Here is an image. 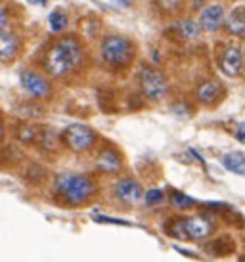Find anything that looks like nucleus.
Here are the masks:
<instances>
[{"label": "nucleus", "instance_id": "f257e3e1", "mask_svg": "<svg viewBox=\"0 0 245 262\" xmlns=\"http://www.w3.org/2000/svg\"><path fill=\"white\" fill-rule=\"evenodd\" d=\"M83 59H85V52H83L80 40L73 35H67V37L58 38L46 48L43 67L52 77H65L73 73L83 63Z\"/></svg>", "mask_w": 245, "mask_h": 262}, {"label": "nucleus", "instance_id": "f03ea898", "mask_svg": "<svg viewBox=\"0 0 245 262\" xmlns=\"http://www.w3.org/2000/svg\"><path fill=\"white\" fill-rule=\"evenodd\" d=\"M54 188L71 205L85 203L96 193V182L85 174H59L54 182Z\"/></svg>", "mask_w": 245, "mask_h": 262}, {"label": "nucleus", "instance_id": "7ed1b4c3", "mask_svg": "<svg viewBox=\"0 0 245 262\" xmlns=\"http://www.w3.org/2000/svg\"><path fill=\"white\" fill-rule=\"evenodd\" d=\"M215 230L213 220L207 216H188V219H176L171 220L167 224V233L173 235L176 239H186V241H201L209 237Z\"/></svg>", "mask_w": 245, "mask_h": 262}, {"label": "nucleus", "instance_id": "20e7f679", "mask_svg": "<svg viewBox=\"0 0 245 262\" xmlns=\"http://www.w3.org/2000/svg\"><path fill=\"white\" fill-rule=\"evenodd\" d=\"M101 59L111 67H125L129 66L134 58V46L127 37L121 35H109L101 40L100 46Z\"/></svg>", "mask_w": 245, "mask_h": 262}, {"label": "nucleus", "instance_id": "39448f33", "mask_svg": "<svg viewBox=\"0 0 245 262\" xmlns=\"http://www.w3.org/2000/svg\"><path fill=\"white\" fill-rule=\"evenodd\" d=\"M140 90L148 100L159 102L169 94V82L161 71L144 66L140 69Z\"/></svg>", "mask_w": 245, "mask_h": 262}, {"label": "nucleus", "instance_id": "423d86ee", "mask_svg": "<svg viewBox=\"0 0 245 262\" xmlns=\"http://www.w3.org/2000/svg\"><path fill=\"white\" fill-rule=\"evenodd\" d=\"M64 142L67 144L69 149L80 153V151H87V149H90V147L94 146L96 134L92 132V128H88V126H85V124L73 123L65 128Z\"/></svg>", "mask_w": 245, "mask_h": 262}, {"label": "nucleus", "instance_id": "0eeeda50", "mask_svg": "<svg viewBox=\"0 0 245 262\" xmlns=\"http://www.w3.org/2000/svg\"><path fill=\"white\" fill-rule=\"evenodd\" d=\"M243 66H245V58H243V50L238 44H228L222 50L220 58H218V67L226 77L230 79H238L239 75L243 73Z\"/></svg>", "mask_w": 245, "mask_h": 262}, {"label": "nucleus", "instance_id": "6e6552de", "mask_svg": "<svg viewBox=\"0 0 245 262\" xmlns=\"http://www.w3.org/2000/svg\"><path fill=\"white\" fill-rule=\"evenodd\" d=\"M22 86L31 98H36V100H44L52 92L50 80L46 79V77H43L40 73H35V71H23Z\"/></svg>", "mask_w": 245, "mask_h": 262}, {"label": "nucleus", "instance_id": "1a4fd4ad", "mask_svg": "<svg viewBox=\"0 0 245 262\" xmlns=\"http://www.w3.org/2000/svg\"><path fill=\"white\" fill-rule=\"evenodd\" d=\"M224 96V88L216 82V80H203L195 88V100L201 105H216L220 102V98Z\"/></svg>", "mask_w": 245, "mask_h": 262}, {"label": "nucleus", "instance_id": "9d476101", "mask_svg": "<svg viewBox=\"0 0 245 262\" xmlns=\"http://www.w3.org/2000/svg\"><path fill=\"white\" fill-rule=\"evenodd\" d=\"M226 15H224V8L220 4H213V6H207L201 10V15H199V27L201 31H207V33H215V31L220 29V25L224 23Z\"/></svg>", "mask_w": 245, "mask_h": 262}, {"label": "nucleus", "instance_id": "9b49d317", "mask_svg": "<svg viewBox=\"0 0 245 262\" xmlns=\"http://www.w3.org/2000/svg\"><path fill=\"white\" fill-rule=\"evenodd\" d=\"M115 197L122 203L134 205L142 199V186L132 178H122L115 184Z\"/></svg>", "mask_w": 245, "mask_h": 262}, {"label": "nucleus", "instance_id": "f8f14e48", "mask_svg": "<svg viewBox=\"0 0 245 262\" xmlns=\"http://www.w3.org/2000/svg\"><path fill=\"white\" fill-rule=\"evenodd\" d=\"M19 46H22L19 37L14 31H0V61H12L19 54Z\"/></svg>", "mask_w": 245, "mask_h": 262}, {"label": "nucleus", "instance_id": "ddd939ff", "mask_svg": "<svg viewBox=\"0 0 245 262\" xmlns=\"http://www.w3.org/2000/svg\"><path fill=\"white\" fill-rule=\"evenodd\" d=\"M224 31L232 37L245 38V8H236L224 19Z\"/></svg>", "mask_w": 245, "mask_h": 262}, {"label": "nucleus", "instance_id": "4468645a", "mask_svg": "<svg viewBox=\"0 0 245 262\" xmlns=\"http://www.w3.org/2000/svg\"><path fill=\"white\" fill-rule=\"evenodd\" d=\"M96 168H98L100 172H106V174H117L122 168V161L115 151L104 149V151L98 155V159H96Z\"/></svg>", "mask_w": 245, "mask_h": 262}, {"label": "nucleus", "instance_id": "2eb2a0df", "mask_svg": "<svg viewBox=\"0 0 245 262\" xmlns=\"http://www.w3.org/2000/svg\"><path fill=\"white\" fill-rule=\"evenodd\" d=\"M220 163H222V167L226 168V170H230V172H234V174L238 176H245V155L243 153H226V155H222V159H220Z\"/></svg>", "mask_w": 245, "mask_h": 262}, {"label": "nucleus", "instance_id": "dca6fc26", "mask_svg": "<svg viewBox=\"0 0 245 262\" xmlns=\"http://www.w3.org/2000/svg\"><path fill=\"white\" fill-rule=\"evenodd\" d=\"M17 138L22 140L23 144H35L36 140L40 138V130L38 126L33 123H23L19 128H17Z\"/></svg>", "mask_w": 245, "mask_h": 262}, {"label": "nucleus", "instance_id": "f3484780", "mask_svg": "<svg viewBox=\"0 0 245 262\" xmlns=\"http://www.w3.org/2000/svg\"><path fill=\"white\" fill-rule=\"evenodd\" d=\"M199 29H201V27L195 21H192V19H184V21H180L176 25V31H178V35H180L184 40H194V38H197Z\"/></svg>", "mask_w": 245, "mask_h": 262}, {"label": "nucleus", "instance_id": "a211bd4d", "mask_svg": "<svg viewBox=\"0 0 245 262\" xmlns=\"http://www.w3.org/2000/svg\"><path fill=\"white\" fill-rule=\"evenodd\" d=\"M169 201H171V205H173V207L180 209V211L192 209V207L195 205V199L184 195V193H180V191H173V193H171V197H169Z\"/></svg>", "mask_w": 245, "mask_h": 262}, {"label": "nucleus", "instance_id": "6ab92c4d", "mask_svg": "<svg viewBox=\"0 0 245 262\" xmlns=\"http://www.w3.org/2000/svg\"><path fill=\"white\" fill-rule=\"evenodd\" d=\"M48 23H50V29L54 33H62V31L67 27V15L62 12V10H54L50 15H48Z\"/></svg>", "mask_w": 245, "mask_h": 262}, {"label": "nucleus", "instance_id": "aec40b11", "mask_svg": "<svg viewBox=\"0 0 245 262\" xmlns=\"http://www.w3.org/2000/svg\"><path fill=\"white\" fill-rule=\"evenodd\" d=\"M144 201H146V205H150V207H152V205H159L165 201V193H163L161 189H150V191H146Z\"/></svg>", "mask_w": 245, "mask_h": 262}, {"label": "nucleus", "instance_id": "412c9836", "mask_svg": "<svg viewBox=\"0 0 245 262\" xmlns=\"http://www.w3.org/2000/svg\"><path fill=\"white\" fill-rule=\"evenodd\" d=\"M8 29V12L4 6H0V31Z\"/></svg>", "mask_w": 245, "mask_h": 262}, {"label": "nucleus", "instance_id": "4be33fe9", "mask_svg": "<svg viewBox=\"0 0 245 262\" xmlns=\"http://www.w3.org/2000/svg\"><path fill=\"white\" fill-rule=\"evenodd\" d=\"M236 138H238V142L245 144V123H238V126H236Z\"/></svg>", "mask_w": 245, "mask_h": 262}, {"label": "nucleus", "instance_id": "5701e85b", "mask_svg": "<svg viewBox=\"0 0 245 262\" xmlns=\"http://www.w3.org/2000/svg\"><path fill=\"white\" fill-rule=\"evenodd\" d=\"M4 138V121H2V117H0V140Z\"/></svg>", "mask_w": 245, "mask_h": 262}, {"label": "nucleus", "instance_id": "b1692460", "mask_svg": "<svg viewBox=\"0 0 245 262\" xmlns=\"http://www.w3.org/2000/svg\"><path fill=\"white\" fill-rule=\"evenodd\" d=\"M31 4H40V6H44L46 4V0H29Z\"/></svg>", "mask_w": 245, "mask_h": 262}, {"label": "nucleus", "instance_id": "393cba45", "mask_svg": "<svg viewBox=\"0 0 245 262\" xmlns=\"http://www.w3.org/2000/svg\"><path fill=\"white\" fill-rule=\"evenodd\" d=\"M117 4H121V6H129V0H117Z\"/></svg>", "mask_w": 245, "mask_h": 262}]
</instances>
